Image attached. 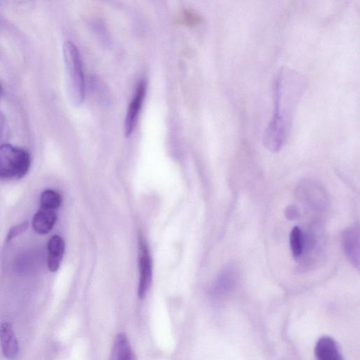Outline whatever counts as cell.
<instances>
[{
  "label": "cell",
  "mask_w": 360,
  "mask_h": 360,
  "mask_svg": "<svg viewBox=\"0 0 360 360\" xmlns=\"http://www.w3.org/2000/svg\"><path fill=\"white\" fill-rule=\"evenodd\" d=\"M307 84L305 77L293 69L283 67L277 72L273 88V115L263 136L264 145L269 151L278 152L285 145Z\"/></svg>",
  "instance_id": "cell-1"
},
{
  "label": "cell",
  "mask_w": 360,
  "mask_h": 360,
  "mask_svg": "<svg viewBox=\"0 0 360 360\" xmlns=\"http://www.w3.org/2000/svg\"><path fill=\"white\" fill-rule=\"evenodd\" d=\"M63 57L68 96L75 105H79L84 100L85 82L80 55L72 42L64 44Z\"/></svg>",
  "instance_id": "cell-2"
},
{
  "label": "cell",
  "mask_w": 360,
  "mask_h": 360,
  "mask_svg": "<svg viewBox=\"0 0 360 360\" xmlns=\"http://www.w3.org/2000/svg\"><path fill=\"white\" fill-rule=\"evenodd\" d=\"M30 166V157L25 150L11 144L0 146L1 179H20L26 175Z\"/></svg>",
  "instance_id": "cell-3"
},
{
  "label": "cell",
  "mask_w": 360,
  "mask_h": 360,
  "mask_svg": "<svg viewBox=\"0 0 360 360\" xmlns=\"http://www.w3.org/2000/svg\"><path fill=\"white\" fill-rule=\"evenodd\" d=\"M239 279L237 266L229 263L219 274L211 290V297L215 301H221L229 297L236 288Z\"/></svg>",
  "instance_id": "cell-4"
},
{
  "label": "cell",
  "mask_w": 360,
  "mask_h": 360,
  "mask_svg": "<svg viewBox=\"0 0 360 360\" xmlns=\"http://www.w3.org/2000/svg\"><path fill=\"white\" fill-rule=\"evenodd\" d=\"M360 230L358 223L344 229L341 233L343 252L351 264L357 270L360 263Z\"/></svg>",
  "instance_id": "cell-5"
},
{
  "label": "cell",
  "mask_w": 360,
  "mask_h": 360,
  "mask_svg": "<svg viewBox=\"0 0 360 360\" xmlns=\"http://www.w3.org/2000/svg\"><path fill=\"white\" fill-rule=\"evenodd\" d=\"M140 253H139V282L138 287V296L143 298L152 281V264L148 248L143 240L140 238Z\"/></svg>",
  "instance_id": "cell-6"
},
{
  "label": "cell",
  "mask_w": 360,
  "mask_h": 360,
  "mask_svg": "<svg viewBox=\"0 0 360 360\" xmlns=\"http://www.w3.org/2000/svg\"><path fill=\"white\" fill-rule=\"evenodd\" d=\"M146 92V82L144 80H142L137 86L135 94L131 101L127 111L124 127V134L126 136H130L134 131Z\"/></svg>",
  "instance_id": "cell-7"
},
{
  "label": "cell",
  "mask_w": 360,
  "mask_h": 360,
  "mask_svg": "<svg viewBox=\"0 0 360 360\" xmlns=\"http://www.w3.org/2000/svg\"><path fill=\"white\" fill-rule=\"evenodd\" d=\"M0 342L4 356L14 359L18 354L19 345L12 326L8 322L0 325Z\"/></svg>",
  "instance_id": "cell-8"
},
{
  "label": "cell",
  "mask_w": 360,
  "mask_h": 360,
  "mask_svg": "<svg viewBox=\"0 0 360 360\" xmlns=\"http://www.w3.org/2000/svg\"><path fill=\"white\" fill-rule=\"evenodd\" d=\"M48 260L49 269L56 271L60 265L65 252V242L58 235L53 236L49 240L48 245Z\"/></svg>",
  "instance_id": "cell-9"
},
{
  "label": "cell",
  "mask_w": 360,
  "mask_h": 360,
  "mask_svg": "<svg viewBox=\"0 0 360 360\" xmlns=\"http://www.w3.org/2000/svg\"><path fill=\"white\" fill-rule=\"evenodd\" d=\"M315 354L317 360H343L336 342L328 336L321 337L318 340Z\"/></svg>",
  "instance_id": "cell-10"
},
{
  "label": "cell",
  "mask_w": 360,
  "mask_h": 360,
  "mask_svg": "<svg viewBox=\"0 0 360 360\" xmlns=\"http://www.w3.org/2000/svg\"><path fill=\"white\" fill-rule=\"evenodd\" d=\"M56 219V210L40 207L33 217L32 228L39 234H46L52 229Z\"/></svg>",
  "instance_id": "cell-11"
},
{
  "label": "cell",
  "mask_w": 360,
  "mask_h": 360,
  "mask_svg": "<svg viewBox=\"0 0 360 360\" xmlns=\"http://www.w3.org/2000/svg\"><path fill=\"white\" fill-rule=\"evenodd\" d=\"M110 360H135V356L127 337L118 334L114 341Z\"/></svg>",
  "instance_id": "cell-12"
},
{
  "label": "cell",
  "mask_w": 360,
  "mask_h": 360,
  "mask_svg": "<svg viewBox=\"0 0 360 360\" xmlns=\"http://www.w3.org/2000/svg\"><path fill=\"white\" fill-rule=\"evenodd\" d=\"M290 249L292 257L295 260H300L303 252V232L299 226H294L289 237Z\"/></svg>",
  "instance_id": "cell-13"
},
{
  "label": "cell",
  "mask_w": 360,
  "mask_h": 360,
  "mask_svg": "<svg viewBox=\"0 0 360 360\" xmlns=\"http://www.w3.org/2000/svg\"><path fill=\"white\" fill-rule=\"evenodd\" d=\"M62 202L60 195L51 189L44 191L40 196L41 207L56 210L60 207Z\"/></svg>",
  "instance_id": "cell-14"
},
{
  "label": "cell",
  "mask_w": 360,
  "mask_h": 360,
  "mask_svg": "<svg viewBox=\"0 0 360 360\" xmlns=\"http://www.w3.org/2000/svg\"><path fill=\"white\" fill-rule=\"evenodd\" d=\"M27 226L28 223L25 221L12 227L8 233L6 241L8 242L16 237L18 235L23 233L27 229Z\"/></svg>",
  "instance_id": "cell-15"
},
{
  "label": "cell",
  "mask_w": 360,
  "mask_h": 360,
  "mask_svg": "<svg viewBox=\"0 0 360 360\" xmlns=\"http://www.w3.org/2000/svg\"><path fill=\"white\" fill-rule=\"evenodd\" d=\"M285 215L287 219L294 220L299 217V210L295 205H289L285 208Z\"/></svg>",
  "instance_id": "cell-16"
},
{
  "label": "cell",
  "mask_w": 360,
  "mask_h": 360,
  "mask_svg": "<svg viewBox=\"0 0 360 360\" xmlns=\"http://www.w3.org/2000/svg\"><path fill=\"white\" fill-rule=\"evenodd\" d=\"M182 21L186 23H193L198 21V16L193 12L186 11L181 16Z\"/></svg>",
  "instance_id": "cell-17"
}]
</instances>
